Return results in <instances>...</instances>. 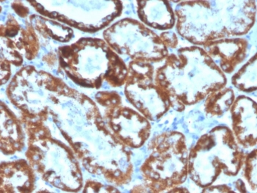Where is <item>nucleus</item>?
<instances>
[{
  "instance_id": "f3484780",
  "label": "nucleus",
  "mask_w": 257,
  "mask_h": 193,
  "mask_svg": "<svg viewBox=\"0 0 257 193\" xmlns=\"http://www.w3.org/2000/svg\"><path fill=\"white\" fill-rule=\"evenodd\" d=\"M26 132L20 118L10 107L1 102V151L6 156L14 155L25 148Z\"/></svg>"
},
{
  "instance_id": "cd10ccee",
  "label": "nucleus",
  "mask_w": 257,
  "mask_h": 193,
  "mask_svg": "<svg viewBox=\"0 0 257 193\" xmlns=\"http://www.w3.org/2000/svg\"><path fill=\"white\" fill-rule=\"evenodd\" d=\"M234 186H235L236 189L239 192H246L247 189L245 187V183L241 179H238L234 182Z\"/></svg>"
},
{
  "instance_id": "f257e3e1",
  "label": "nucleus",
  "mask_w": 257,
  "mask_h": 193,
  "mask_svg": "<svg viewBox=\"0 0 257 193\" xmlns=\"http://www.w3.org/2000/svg\"><path fill=\"white\" fill-rule=\"evenodd\" d=\"M49 112L85 170L115 186L131 181V151L109 131L93 99L68 87L50 104Z\"/></svg>"
},
{
  "instance_id": "6e6552de",
  "label": "nucleus",
  "mask_w": 257,
  "mask_h": 193,
  "mask_svg": "<svg viewBox=\"0 0 257 193\" xmlns=\"http://www.w3.org/2000/svg\"><path fill=\"white\" fill-rule=\"evenodd\" d=\"M66 85L63 80L50 73L28 66L14 76L6 88V95L20 110L21 121L45 123L50 116L51 96Z\"/></svg>"
},
{
  "instance_id": "4468645a",
  "label": "nucleus",
  "mask_w": 257,
  "mask_h": 193,
  "mask_svg": "<svg viewBox=\"0 0 257 193\" xmlns=\"http://www.w3.org/2000/svg\"><path fill=\"white\" fill-rule=\"evenodd\" d=\"M248 41L243 38H230L211 41L202 46L224 74H231L245 61L248 53Z\"/></svg>"
},
{
  "instance_id": "f8f14e48",
  "label": "nucleus",
  "mask_w": 257,
  "mask_h": 193,
  "mask_svg": "<svg viewBox=\"0 0 257 193\" xmlns=\"http://www.w3.org/2000/svg\"><path fill=\"white\" fill-rule=\"evenodd\" d=\"M103 118L114 137L128 148H141L150 137V121L137 110L123 105L121 97L104 108Z\"/></svg>"
},
{
  "instance_id": "20e7f679",
  "label": "nucleus",
  "mask_w": 257,
  "mask_h": 193,
  "mask_svg": "<svg viewBox=\"0 0 257 193\" xmlns=\"http://www.w3.org/2000/svg\"><path fill=\"white\" fill-rule=\"evenodd\" d=\"M59 70L82 88L99 89L104 82L112 88L125 85L127 65L105 41L82 38L57 50Z\"/></svg>"
},
{
  "instance_id": "f03ea898",
  "label": "nucleus",
  "mask_w": 257,
  "mask_h": 193,
  "mask_svg": "<svg viewBox=\"0 0 257 193\" xmlns=\"http://www.w3.org/2000/svg\"><path fill=\"white\" fill-rule=\"evenodd\" d=\"M164 61L155 71V82L167 93L176 111L202 102L227 84L224 73L202 47H182Z\"/></svg>"
},
{
  "instance_id": "a211bd4d",
  "label": "nucleus",
  "mask_w": 257,
  "mask_h": 193,
  "mask_svg": "<svg viewBox=\"0 0 257 193\" xmlns=\"http://www.w3.org/2000/svg\"><path fill=\"white\" fill-rule=\"evenodd\" d=\"M136 3L139 18L146 26L161 31H169L175 26L177 19L169 1L139 0Z\"/></svg>"
},
{
  "instance_id": "7ed1b4c3",
  "label": "nucleus",
  "mask_w": 257,
  "mask_h": 193,
  "mask_svg": "<svg viewBox=\"0 0 257 193\" xmlns=\"http://www.w3.org/2000/svg\"><path fill=\"white\" fill-rule=\"evenodd\" d=\"M174 13L179 36L202 47L211 41L247 34L256 22V5L250 0L182 1Z\"/></svg>"
},
{
  "instance_id": "9b49d317",
  "label": "nucleus",
  "mask_w": 257,
  "mask_h": 193,
  "mask_svg": "<svg viewBox=\"0 0 257 193\" xmlns=\"http://www.w3.org/2000/svg\"><path fill=\"white\" fill-rule=\"evenodd\" d=\"M124 94L128 102L149 121H158L171 108L169 96L155 82V69L152 63L132 61Z\"/></svg>"
},
{
  "instance_id": "1a4fd4ad",
  "label": "nucleus",
  "mask_w": 257,
  "mask_h": 193,
  "mask_svg": "<svg viewBox=\"0 0 257 193\" xmlns=\"http://www.w3.org/2000/svg\"><path fill=\"white\" fill-rule=\"evenodd\" d=\"M103 37L118 55L128 56L132 61L160 63L169 55L160 36L133 19L115 22L104 31Z\"/></svg>"
},
{
  "instance_id": "dca6fc26",
  "label": "nucleus",
  "mask_w": 257,
  "mask_h": 193,
  "mask_svg": "<svg viewBox=\"0 0 257 193\" xmlns=\"http://www.w3.org/2000/svg\"><path fill=\"white\" fill-rule=\"evenodd\" d=\"M1 36L7 38L19 52L28 61L37 57L40 50L39 37L30 22L22 26L12 14H9L1 25Z\"/></svg>"
},
{
  "instance_id": "4be33fe9",
  "label": "nucleus",
  "mask_w": 257,
  "mask_h": 193,
  "mask_svg": "<svg viewBox=\"0 0 257 193\" xmlns=\"http://www.w3.org/2000/svg\"><path fill=\"white\" fill-rule=\"evenodd\" d=\"M256 157L257 150L254 148L250 153L245 154L242 168L244 178L246 180L250 189L254 192H256L257 185Z\"/></svg>"
},
{
  "instance_id": "393cba45",
  "label": "nucleus",
  "mask_w": 257,
  "mask_h": 193,
  "mask_svg": "<svg viewBox=\"0 0 257 193\" xmlns=\"http://www.w3.org/2000/svg\"><path fill=\"white\" fill-rule=\"evenodd\" d=\"M160 37L168 49H176L178 46L179 40L177 34L174 32L165 31L160 33Z\"/></svg>"
},
{
  "instance_id": "39448f33",
  "label": "nucleus",
  "mask_w": 257,
  "mask_h": 193,
  "mask_svg": "<svg viewBox=\"0 0 257 193\" xmlns=\"http://www.w3.org/2000/svg\"><path fill=\"white\" fill-rule=\"evenodd\" d=\"M28 137L25 156L43 181L65 192H77L83 187L79 159L70 145L55 138L45 123L22 121Z\"/></svg>"
},
{
  "instance_id": "bb28decb",
  "label": "nucleus",
  "mask_w": 257,
  "mask_h": 193,
  "mask_svg": "<svg viewBox=\"0 0 257 193\" xmlns=\"http://www.w3.org/2000/svg\"><path fill=\"white\" fill-rule=\"evenodd\" d=\"M11 7L13 10L15 11L16 14H18L19 17L22 18H26L29 14V9L22 3V2H14L11 4Z\"/></svg>"
},
{
  "instance_id": "5701e85b",
  "label": "nucleus",
  "mask_w": 257,
  "mask_h": 193,
  "mask_svg": "<svg viewBox=\"0 0 257 193\" xmlns=\"http://www.w3.org/2000/svg\"><path fill=\"white\" fill-rule=\"evenodd\" d=\"M1 63L20 67L24 63V56L9 39L1 36Z\"/></svg>"
},
{
  "instance_id": "423d86ee",
  "label": "nucleus",
  "mask_w": 257,
  "mask_h": 193,
  "mask_svg": "<svg viewBox=\"0 0 257 193\" xmlns=\"http://www.w3.org/2000/svg\"><path fill=\"white\" fill-rule=\"evenodd\" d=\"M245 156L231 129L218 125L203 134L189 151L188 176L199 187H207L221 175L237 176Z\"/></svg>"
},
{
  "instance_id": "aec40b11",
  "label": "nucleus",
  "mask_w": 257,
  "mask_h": 193,
  "mask_svg": "<svg viewBox=\"0 0 257 193\" xmlns=\"http://www.w3.org/2000/svg\"><path fill=\"white\" fill-rule=\"evenodd\" d=\"M235 98L234 91L226 87L212 92L204 99V112L209 117L222 116L230 110Z\"/></svg>"
},
{
  "instance_id": "a878e982",
  "label": "nucleus",
  "mask_w": 257,
  "mask_h": 193,
  "mask_svg": "<svg viewBox=\"0 0 257 193\" xmlns=\"http://www.w3.org/2000/svg\"><path fill=\"white\" fill-rule=\"evenodd\" d=\"M202 192H234L231 186L226 184L211 185L207 187L203 188Z\"/></svg>"
},
{
  "instance_id": "ddd939ff",
  "label": "nucleus",
  "mask_w": 257,
  "mask_h": 193,
  "mask_svg": "<svg viewBox=\"0 0 257 193\" xmlns=\"http://www.w3.org/2000/svg\"><path fill=\"white\" fill-rule=\"evenodd\" d=\"M256 103L248 96L235 98L230 108L231 132L238 145L243 149L256 146L257 143Z\"/></svg>"
},
{
  "instance_id": "412c9836",
  "label": "nucleus",
  "mask_w": 257,
  "mask_h": 193,
  "mask_svg": "<svg viewBox=\"0 0 257 193\" xmlns=\"http://www.w3.org/2000/svg\"><path fill=\"white\" fill-rule=\"evenodd\" d=\"M256 55L252 56L231 77L238 91L250 93L256 91Z\"/></svg>"
},
{
  "instance_id": "c85d7f7f",
  "label": "nucleus",
  "mask_w": 257,
  "mask_h": 193,
  "mask_svg": "<svg viewBox=\"0 0 257 193\" xmlns=\"http://www.w3.org/2000/svg\"><path fill=\"white\" fill-rule=\"evenodd\" d=\"M131 192H149V189L144 184H139L131 189Z\"/></svg>"
},
{
  "instance_id": "6ab92c4d",
  "label": "nucleus",
  "mask_w": 257,
  "mask_h": 193,
  "mask_svg": "<svg viewBox=\"0 0 257 193\" xmlns=\"http://www.w3.org/2000/svg\"><path fill=\"white\" fill-rule=\"evenodd\" d=\"M30 23L36 31L45 39H51L61 43H67L74 36V32L69 27L62 25L58 21L48 20L39 15H31Z\"/></svg>"
},
{
  "instance_id": "0eeeda50",
  "label": "nucleus",
  "mask_w": 257,
  "mask_h": 193,
  "mask_svg": "<svg viewBox=\"0 0 257 193\" xmlns=\"http://www.w3.org/2000/svg\"><path fill=\"white\" fill-rule=\"evenodd\" d=\"M148 149L150 154L141 164L140 173L149 192H170L186 181L189 150L182 132L168 131L155 136Z\"/></svg>"
},
{
  "instance_id": "2eb2a0df",
  "label": "nucleus",
  "mask_w": 257,
  "mask_h": 193,
  "mask_svg": "<svg viewBox=\"0 0 257 193\" xmlns=\"http://www.w3.org/2000/svg\"><path fill=\"white\" fill-rule=\"evenodd\" d=\"M28 160L2 162L0 193H29L36 189V175Z\"/></svg>"
},
{
  "instance_id": "9d476101",
  "label": "nucleus",
  "mask_w": 257,
  "mask_h": 193,
  "mask_svg": "<svg viewBox=\"0 0 257 193\" xmlns=\"http://www.w3.org/2000/svg\"><path fill=\"white\" fill-rule=\"evenodd\" d=\"M30 5L41 16L58 21L85 33H94L108 28L123 11V3L110 1H79L53 3L52 7L42 1H30Z\"/></svg>"
},
{
  "instance_id": "b1692460",
  "label": "nucleus",
  "mask_w": 257,
  "mask_h": 193,
  "mask_svg": "<svg viewBox=\"0 0 257 193\" xmlns=\"http://www.w3.org/2000/svg\"><path fill=\"white\" fill-rule=\"evenodd\" d=\"M82 192H120L113 185L104 184L95 180H88L84 185Z\"/></svg>"
}]
</instances>
